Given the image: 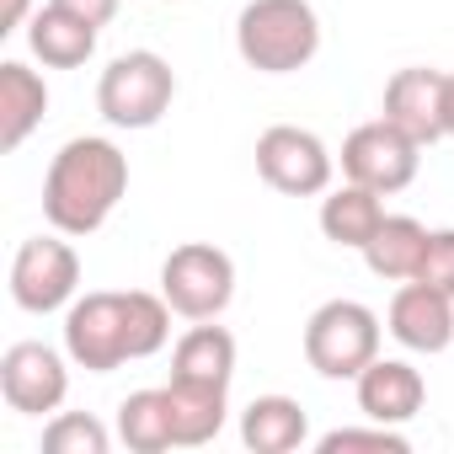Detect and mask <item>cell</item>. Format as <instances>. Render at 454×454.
Here are the masks:
<instances>
[{
    "label": "cell",
    "instance_id": "obj_18",
    "mask_svg": "<svg viewBox=\"0 0 454 454\" xmlns=\"http://www.w3.org/2000/svg\"><path fill=\"white\" fill-rule=\"evenodd\" d=\"M422 252H427V224L411 219V214H385V224L369 236V247H364L358 257H364V268H369L374 278L406 284V278H417Z\"/></svg>",
    "mask_w": 454,
    "mask_h": 454
},
{
    "label": "cell",
    "instance_id": "obj_2",
    "mask_svg": "<svg viewBox=\"0 0 454 454\" xmlns=\"http://www.w3.org/2000/svg\"><path fill=\"white\" fill-rule=\"evenodd\" d=\"M129 198V155L107 134H75L59 145L43 176V219L59 236H97Z\"/></svg>",
    "mask_w": 454,
    "mask_h": 454
},
{
    "label": "cell",
    "instance_id": "obj_23",
    "mask_svg": "<svg viewBox=\"0 0 454 454\" xmlns=\"http://www.w3.org/2000/svg\"><path fill=\"white\" fill-rule=\"evenodd\" d=\"M348 449H374V454H406L411 438L401 427H385V422H369V427H332L316 438V454H348Z\"/></svg>",
    "mask_w": 454,
    "mask_h": 454
},
{
    "label": "cell",
    "instance_id": "obj_14",
    "mask_svg": "<svg viewBox=\"0 0 454 454\" xmlns=\"http://www.w3.org/2000/svg\"><path fill=\"white\" fill-rule=\"evenodd\" d=\"M171 380L231 390V380H236V337L224 326H214V321H198L171 348Z\"/></svg>",
    "mask_w": 454,
    "mask_h": 454
},
{
    "label": "cell",
    "instance_id": "obj_13",
    "mask_svg": "<svg viewBox=\"0 0 454 454\" xmlns=\"http://www.w3.org/2000/svg\"><path fill=\"white\" fill-rule=\"evenodd\" d=\"M353 390H358V411H364L369 422H385V427H406V422L427 406V380H422V369H411L406 358H385V353L353 380Z\"/></svg>",
    "mask_w": 454,
    "mask_h": 454
},
{
    "label": "cell",
    "instance_id": "obj_19",
    "mask_svg": "<svg viewBox=\"0 0 454 454\" xmlns=\"http://www.w3.org/2000/svg\"><path fill=\"white\" fill-rule=\"evenodd\" d=\"M310 438V417L294 395H257L241 411V443L252 454H294Z\"/></svg>",
    "mask_w": 454,
    "mask_h": 454
},
{
    "label": "cell",
    "instance_id": "obj_8",
    "mask_svg": "<svg viewBox=\"0 0 454 454\" xmlns=\"http://www.w3.org/2000/svg\"><path fill=\"white\" fill-rule=\"evenodd\" d=\"M81 294V257L70 247V236H33L17 247L12 257V300L27 316H54L70 310Z\"/></svg>",
    "mask_w": 454,
    "mask_h": 454
},
{
    "label": "cell",
    "instance_id": "obj_22",
    "mask_svg": "<svg viewBox=\"0 0 454 454\" xmlns=\"http://www.w3.org/2000/svg\"><path fill=\"white\" fill-rule=\"evenodd\" d=\"M43 449L49 454H107L113 449V433L91 411H59L43 427Z\"/></svg>",
    "mask_w": 454,
    "mask_h": 454
},
{
    "label": "cell",
    "instance_id": "obj_17",
    "mask_svg": "<svg viewBox=\"0 0 454 454\" xmlns=\"http://www.w3.org/2000/svg\"><path fill=\"white\" fill-rule=\"evenodd\" d=\"M49 113V81L22 59L0 65V150H22Z\"/></svg>",
    "mask_w": 454,
    "mask_h": 454
},
{
    "label": "cell",
    "instance_id": "obj_25",
    "mask_svg": "<svg viewBox=\"0 0 454 454\" xmlns=\"http://www.w3.org/2000/svg\"><path fill=\"white\" fill-rule=\"evenodd\" d=\"M54 6H65V12H75V17H86L91 27H107V22L118 17V0H54Z\"/></svg>",
    "mask_w": 454,
    "mask_h": 454
},
{
    "label": "cell",
    "instance_id": "obj_5",
    "mask_svg": "<svg viewBox=\"0 0 454 454\" xmlns=\"http://www.w3.org/2000/svg\"><path fill=\"white\" fill-rule=\"evenodd\" d=\"M380 316L364 300H326L305 321V364L321 380H358L380 358Z\"/></svg>",
    "mask_w": 454,
    "mask_h": 454
},
{
    "label": "cell",
    "instance_id": "obj_7",
    "mask_svg": "<svg viewBox=\"0 0 454 454\" xmlns=\"http://www.w3.org/2000/svg\"><path fill=\"white\" fill-rule=\"evenodd\" d=\"M337 155L326 150V139L316 129L300 123H273L257 134V176L284 192V198H321L332 187Z\"/></svg>",
    "mask_w": 454,
    "mask_h": 454
},
{
    "label": "cell",
    "instance_id": "obj_9",
    "mask_svg": "<svg viewBox=\"0 0 454 454\" xmlns=\"http://www.w3.org/2000/svg\"><path fill=\"white\" fill-rule=\"evenodd\" d=\"M417 166H422V145L406 129H395L390 118L358 123L342 139V176L358 182V187H374L380 198L411 187L417 182Z\"/></svg>",
    "mask_w": 454,
    "mask_h": 454
},
{
    "label": "cell",
    "instance_id": "obj_6",
    "mask_svg": "<svg viewBox=\"0 0 454 454\" xmlns=\"http://www.w3.org/2000/svg\"><path fill=\"white\" fill-rule=\"evenodd\" d=\"M160 294L182 321H219L236 300V262L208 241H182L160 262Z\"/></svg>",
    "mask_w": 454,
    "mask_h": 454
},
{
    "label": "cell",
    "instance_id": "obj_10",
    "mask_svg": "<svg viewBox=\"0 0 454 454\" xmlns=\"http://www.w3.org/2000/svg\"><path fill=\"white\" fill-rule=\"evenodd\" d=\"M70 353L49 348V342H12L0 358V395L17 417H43L59 411L70 395Z\"/></svg>",
    "mask_w": 454,
    "mask_h": 454
},
{
    "label": "cell",
    "instance_id": "obj_21",
    "mask_svg": "<svg viewBox=\"0 0 454 454\" xmlns=\"http://www.w3.org/2000/svg\"><path fill=\"white\" fill-rule=\"evenodd\" d=\"M118 438L134 454H166V449H176L166 385H150V390H134V395L118 401Z\"/></svg>",
    "mask_w": 454,
    "mask_h": 454
},
{
    "label": "cell",
    "instance_id": "obj_3",
    "mask_svg": "<svg viewBox=\"0 0 454 454\" xmlns=\"http://www.w3.org/2000/svg\"><path fill=\"white\" fill-rule=\"evenodd\" d=\"M236 54L257 75H294L321 54V17L310 0H247L236 17Z\"/></svg>",
    "mask_w": 454,
    "mask_h": 454
},
{
    "label": "cell",
    "instance_id": "obj_26",
    "mask_svg": "<svg viewBox=\"0 0 454 454\" xmlns=\"http://www.w3.org/2000/svg\"><path fill=\"white\" fill-rule=\"evenodd\" d=\"M27 22H33V0H6V6H0V33H17Z\"/></svg>",
    "mask_w": 454,
    "mask_h": 454
},
{
    "label": "cell",
    "instance_id": "obj_16",
    "mask_svg": "<svg viewBox=\"0 0 454 454\" xmlns=\"http://www.w3.org/2000/svg\"><path fill=\"white\" fill-rule=\"evenodd\" d=\"M380 224H385V198H380L374 187L342 182V187H326V192H321V236H326L332 247L364 252Z\"/></svg>",
    "mask_w": 454,
    "mask_h": 454
},
{
    "label": "cell",
    "instance_id": "obj_11",
    "mask_svg": "<svg viewBox=\"0 0 454 454\" xmlns=\"http://www.w3.org/2000/svg\"><path fill=\"white\" fill-rule=\"evenodd\" d=\"M380 118H390L395 129H406L417 145L454 139V123H449V75H443V70H427V65L395 70V75L385 81Z\"/></svg>",
    "mask_w": 454,
    "mask_h": 454
},
{
    "label": "cell",
    "instance_id": "obj_4",
    "mask_svg": "<svg viewBox=\"0 0 454 454\" xmlns=\"http://www.w3.org/2000/svg\"><path fill=\"white\" fill-rule=\"evenodd\" d=\"M176 102V70L155 54V49H129L118 54L102 81H97V113L113 123V129H155Z\"/></svg>",
    "mask_w": 454,
    "mask_h": 454
},
{
    "label": "cell",
    "instance_id": "obj_24",
    "mask_svg": "<svg viewBox=\"0 0 454 454\" xmlns=\"http://www.w3.org/2000/svg\"><path fill=\"white\" fill-rule=\"evenodd\" d=\"M417 278L443 289V294H454V231H427V252H422Z\"/></svg>",
    "mask_w": 454,
    "mask_h": 454
},
{
    "label": "cell",
    "instance_id": "obj_20",
    "mask_svg": "<svg viewBox=\"0 0 454 454\" xmlns=\"http://www.w3.org/2000/svg\"><path fill=\"white\" fill-rule=\"evenodd\" d=\"M166 401H171V433L176 449H203L224 433L231 417V390L214 385H187V380H166Z\"/></svg>",
    "mask_w": 454,
    "mask_h": 454
},
{
    "label": "cell",
    "instance_id": "obj_15",
    "mask_svg": "<svg viewBox=\"0 0 454 454\" xmlns=\"http://www.w3.org/2000/svg\"><path fill=\"white\" fill-rule=\"evenodd\" d=\"M97 33L102 27H91L86 17H75V12H65V6H54V0H49V6L33 12V22H27V49L49 70H81L97 54Z\"/></svg>",
    "mask_w": 454,
    "mask_h": 454
},
{
    "label": "cell",
    "instance_id": "obj_12",
    "mask_svg": "<svg viewBox=\"0 0 454 454\" xmlns=\"http://www.w3.org/2000/svg\"><path fill=\"white\" fill-rule=\"evenodd\" d=\"M385 332L406 348V353H443L454 342V294L422 284V278H406L395 294H390V310H385Z\"/></svg>",
    "mask_w": 454,
    "mask_h": 454
},
{
    "label": "cell",
    "instance_id": "obj_27",
    "mask_svg": "<svg viewBox=\"0 0 454 454\" xmlns=\"http://www.w3.org/2000/svg\"><path fill=\"white\" fill-rule=\"evenodd\" d=\"M449 123H454V75H449Z\"/></svg>",
    "mask_w": 454,
    "mask_h": 454
},
{
    "label": "cell",
    "instance_id": "obj_1",
    "mask_svg": "<svg viewBox=\"0 0 454 454\" xmlns=\"http://www.w3.org/2000/svg\"><path fill=\"white\" fill-rule=\"evenodd\" d=\"M171 305L150 289H91L65 310V353L86 374H113L134 358H155L171 342Z\"/></svg>",
    "mask_w": 454,
    "mask_h": 454
}]
</instances>
